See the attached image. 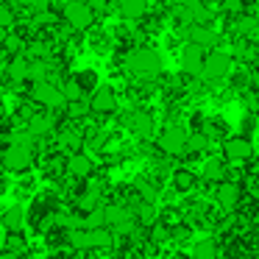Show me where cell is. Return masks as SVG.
I'll use <instances>...</instances> for the list:
<instances>
[{"instance_id":"cell-23","label":"cell","mask_w":259,"mask_h":259,"mask_svg":"<svg viewBox=\"0 0 259 259\" xmlns=\"http://www.w3.org/2000/svg\"><path fill=\"white\" fill-rule=\"evenodd\" d=\"M218 256H220V251L214 240H198L192 245V259H218Z\"/></svg>"},{"instance_id":"cell-35","label":"cell","mask_w":259,"mask_h":259,"mask_svg":"<svg viewBox=\"0 0 259 259\" xmlns=\"http://www.w3.org/2000/svg\"><path fill=\"white\" fill-rule=\"evenodd\" d=\"M84 3L92 9V12H106V6H109L106 0H84Z\"/></svg>"},{"instance_id":"cell-38","label":"cell","mask_w":259,"mask_h":259,"mask_svg":"<svg viewBox=\"0 0 259 259\" xmlns=\"http://www.w3.org/2000/svg\"><path fill=\"white\" fill-rule=\"evenodd\" d=\"M0 259H20V253H12V251H0Z\"/></svg>"},{"instance_id":"cell-17","label":"cell","mask_w":259,"mask_h":259,"mask_svg":"<svg viewBox=\"0 0 259 259\" xmlns=\"http://www.w3.org/2000/svg\"><path fill=\"white\" fill-rule=\"evenodd\" d=\"M128 218H134V214H131L125 206H117V203H112V206H103V226H112V229H117V226L125 223Z\"/></svg>"},{"instance_id":"cell-3","label":"cell","mask_w":259,"mask_h":259,"mask_svg":"<svg viewBox=\"0 0 259 259\" xmlns=\"http://www.w3.org/2000/svg\"><path fill=\"white\" fill-rule=\"evenodd\" d=\"M0 164H3L9 173H25V170L34 164V148L12 142V145L3 151V156H0Z\"/></svg>"},{"instance_id":"cell-14","label":"cell","mask_w":259,"mask_h":259,"mask_svg":"<svg viewBox=\"0 0 259 259\" xmlns=\"http://www.w3.org/2000/svg\"><path fill=\"white\" fill-rule=\"evenodd\" d=\"M125 125H128V131L137 137H151L153 134V117L148 112H142V109L131 112L128 117H125Z\"/></svg>"},{"instance_id":"cell-5","label":"cell","mask_w":259,"mask_h":259,"mask_svg":"<svg viewBox=\"0 0 259 259\" xmlns=\"http://www.w3.org/2000/svg\"><path fill=\"white\" fill-rule=\"evenodd\" d=\"M31 98L45 109H62L64 106V95L59 90V84H53V81H34L31 84Z\"/></svg>"},{"instance_id":"cell-34","label":"cell","mask_w":259,"mask_h":259,"mask_svg":"<svg viewBox=\"0 0 259 259\" xmlns=\"http://www.w3.org/2000/svg\"><path fill=\"white\" fill-rule=\"evenodd\" d=\"M12 23H14V12L0 3V25H12Z\"/></svg>"},{"instance_id":"cell-15","label":"cell","mask_w":259,"mask_h":259,"mask_svg":"<svg viewBox=\"0 0 259 259\" xmlns=\"http://www.w3.org/2000/svg\"><path fill=\"white\" fill-rule=\"evenodd\" d=\"M56 128V123H53L51 114H34V117H28V125H25V134L31 137V140H42V137H48L51 131Z\"/></svg>"},{"instance_id":"cell-36","label":"cell","mask_w":259,"mask_h":259,"mask_svg":"<svg viewBox=\"0 0 259 259\" xmlns=\"http://www.w3.org/2000/svg\"><path fill=\"white\" fill-rule=\"evenodd\" d=\"M20 3H25V6L36 9V12H45V9H48V0H20Z\"/></svg>"},{"instance_id":"cell-6","label":"cell","mask_w":259,"mask_h":259,"mask_svg":"<svg viewBox=\"0 0 259 259\" xmlns=\"http://www.w3.org/2000/svg\"><path fill=\"white\" fill-rule=\"evenodd\" d=\"M229 70H231V56H229V53L212 51V53H206V56H203L201 75H203L206 81H220V78H226V75H229Z\"/></svg>"},{"instance_id":"cell-4","label":"cell","mask_w":259,"mask_h":259,"mask_svg":"<svg viewBox=\"0 0 259 259\" xmlns=\"http://www.w3.org/2000/svg\"><path fill=\"white\" fill-rule=\"evenodd\" d=\"M62 20L73 31H87L92 23H95V12L87 6L84 0H67V3L62 6Z\"/></svg>"},{"instance_id":"cell-43","label":"cell","mask_w":259,"mask_h":259,"mask_svg":"<svg viewBox=\"0 0 259 259\" xmlns=\"http://www.w3.org/2000/svg\"><path fill=\"white\" fill-rule=\"evenodd\" d=\"M3 59H6V56H3V48H0V67H3Z\"/></svg>"},{"instance_id":"cell-13","label":"cell","mask_w":259,"mask_h":259,"mask_svg":"<svg viewBox=\"0 0 259 259\" xmlns=\"http://www.w3.org/2000/svg\"><path fill=\"white\" fill-rule=\"evenodd\" d=\"M203 56H206V53H203L198 45H187L184 51H181V70H184L187 75H201Z\"/></svg>"},{"instance_id":"cell-16","label":"cell","mask_w":259,"mask_h":259,"mask_svg":"<svg viewBox=\"0 0 259 259\" xmlns=\"http://www.w3.org/2000/svg\"><path fill=\"white\" fill-rule=\"evenodd\" d=\"M64 167H67V173L73 176V179H90L92 176V159L87 156V153H70L67 162H64Z\"/></svg>"},{"instance_id":"cell-7","label":"cell","mask_w":259,"mask_h":259,"mask_svg":"<svg viewBox=\"0 0 259 259\" xmlns=\"http://www.w3.org/2000/svg\"><path fill=\"white\" fill-rule=\"evenodd\" d=\"M159 151H164L167 156H181L187 151V131L181 125H167L159 137Z\"/></svg>"},{"instance_id":"cell-27","label":"cell","mask_w":259,"mask_h":259,"mask_svg":"<svg viewBox=\"0 0 259 259\" xmlns=\"http://www.w3.org/2000/svg\"><path fill=\"white\" fill-rule=\"evenodd\" d=\"M173 184H176V190H181V192H190V190H195V176H192L190 170H176V176H173Z\"/></svg>"},{"instance_id":"cell-45","label":"cell","mask_w":259,"mask_h":259,"mask_svg":"<svg viewBox=\"0 0 259 259\" xmlns=\"http://www.w3.org/2000/svg\"><path fill=\"white\" fill-rule=\"evenodd\" d=\"M256 259H259V256H256Z\"/></svg>"},{"instance_id":"cell-29","label":"cell","mask_w":259,"mask_h":259,"mask_svg":"<svg viewBox=\"0 0 259 259\" xmlns=\"http://www.w3.org/2000/svg\"><path fill=\"white\" fill-rule=\"evenodd\" d=\"M73 81L78 84L81 92H92V90H95V73H92V70H84V73L73 75Z\"/></svg>"},{"instance_id":"cell-25","label":"cell","mask_w":259,"mask_h":259,"mask_svg":"<svg viewBox=\"0 0 259 259\" xmlns=\"http://www.w3.org/2000/svg\"><path fill=\"white\" fill-rule=\"evenodd\" d=\"M78 229H106V226H103V209L95 206L92 212H87L84 218H81Z\"/></svg>"},{"instance_id":"cell-28","label":"cell","mask_w":259,"mask_h":259,"mask_svg":"<svg viewBox=\"0 0 259 259\" xmlns=\"http://www.w3.org/2000/svg\"><path fill=\"white\" fill-rule=\"evenodd\" d=\"M59 90H62V95H64V103H70V101H81V98H84V92L78 90V84H75L73 78H67L62 87H59Z\"/></svg>"},{"instance_id":"cell-21","label":"cell","mask_w":259,"mask_h":259,"mask_svg":"<svg viewBox=\"0 0 259 259\" xmlns=\"http://www.w3.org/2000/svg\"><path fill=\"white\" fill-rule=\"evenodd\" d=\"M148 9V0H120V17L140 20Z\"/></svg>"},{"instance_id":"cell-32","label":"cell","mask_w":259,"mask_h":259,"mask_svg":"<svg viewBox=\"0 0 259 259\" xmlns=\"http://www.w3.org/2000/svg\"><path fill=\"white\" fill-rule=\"evenodd\" d=\"M137 190H140V198H142L145 203H153V201H156V187H153V184L140 181V184H137Z\"/></svg>"},{"instance_id":"cell-1","label":"cell","mask_w":259,"mask_h":259,"mask_svg":"<svg viewBox=\"0 0 259 259\" xmlns=\"http://www.w3.org/2000/svg\"><path fill=\"white\" fill-rule=\"evenodd\" d=\"M64 242L73 251H95V248L114 245V237L109 229H73L64 231Z\"/></svg>"},{"instance_id":"cell-31","label":"cell","mask_w":259,"mask_h":259,"mask_svg":"<svg viewBox=\"0 0 259 259\" xmlns=\"http://www.w3.org/2000/svg\"><path fill=\"white\" fill-rule=\"evenodd\" d=\"M3 251H12V253H20V256H23V251H25V240L17 234V231H14V234H9V237H6V248H3Z\"/></svg>"},{"instance_id":"cell-12","label":"cell","mask_w":259,"mask_h":259,"mask_svg":"<svg viewBox=\"0 0 259 259\" xmlns=\"http://www.w3.org/2000/svg\"><path fill=\"white\" fill-rule=\"evenodd\" d=\"M28 75H31V59L14 56L12 62H9V67H6V81L9 84L20 87V84H25V81H31Z\"/></svg>"},{"instance_id":"cell-33","label":"cell","mask_w":259,"mask_h":259,"mask_svg":"<svg viewBox=\"0 0 259 259\" xmlns=\"http://www.w3.org/2000/svg\"><path fill=\"white\" fill-rule=\"evenodd\" d=\"M23 51H25V42L20 39V36H6V53H12V56H20Z\"/></svg>"},{"instance_id":"cell-2","label":"cell","mask_w":259,"mask_h":259,"mask_svg":"<svg viewBox=\"0 0 259 259\" xmlns=\"http://www.w3.org/2000/svg\"><path fill=\"white\" fill-rule=\"evenodd\" d=\"M125 67L134 75H140V78H153V75L162 73V59L151 48H134L128 53V59H125Z\"/></svg>"},{"instance_id":"cell-30","label":"cell","mask_w":259,"mask_h":259,"mask_svg":"<svg viewBox=\"0 0 259 259\" xmlns=\"http://www.w3.org/2000/svg\"><path fill=\"white\" fill-rule=\"evenodd\" d=\"M67 114L75 117V120L87 117V114H90V103H87V98H81V101H70L67 103Z\"/></svg>"},{"instance_id":"cell-41","label":"cell","mask_w":259,"mask_h":259,"mask_svg":"<svg viewBox=\"0 0 259 259\" xmlns=\"http://www.w3.org/2000/svg\"><path fill=\"white\" fill-rule=\"evenodd\" d=\"M253 87H256V103H259V73L253 75Z\"/></svg>"},{"instance_id":"cell-11","label":"cell","mask_w":259,"mask_h":259,"mask_svg":"<svg viewBox=\"0 0 259 259\" xmlns=\"http://www.w3.org/2000/svg\"><path fill=\"white\" fill-rule=\"evenodd\" d=\"M187 36H190V45H198L201 51L214 48V45L220 42V34H218L214 28H209V25H190Z\"/></svg>"},{"instance_id":"cell-42","label":"cell","mask_w":259,"mask_h":259,"mask_svg":"<svg viewBox=\"0 0 259 259\" xmlns=\"http://www.w3.org/2000/svg\"><path fill=\"white\" fill-rule=\"evenodd\" d=\"M181 3H209V0H181Z\"/></svg>"},{"instance_id":"cell-37","label":"cell","mask_w":259,"mask_h":259,"mask_svg":"<svg viewBox=\"0 0 259 259\" xmlns=\"http://www.w3.org/2000/svg\"><path fill=\"white\" fill-rule=\"evenodd\" d=\"M173 237L176 240H187V237H190V229H187V226H179V229H173Z\"/></svg>"},{"instance_id":"cell-22","label":"cell","mask_w":259,"mask_h":259,"mask_svg":"<svg viewBox=\"0 0 259 259\" xmlns=\"http://www.w3.org/2000/svg\"><path fill=\"white\" fill-rule=\"evenodd\" d=\"M131 214H134L137 226H153V223H159V214H156V209H153V203H145V201L137 203V212H131Z\"/></svg>"},{"instance_id":"cell-9","label":"cell","mask_w":259,"mask_h":259,"mask_svg":"<svg viewBox=\"0 0 259 259\" xmlns=\"http://www.w3.org/2000/svg\"><path fill=\"white\" fill-rule=\"evenodd\" d=\"M87 103H90V112H95V114H112L117 109V98H114L112 87H98V90H92Z\"/></svg>"},{"instance_id":"cell-8","label":"cell","mask_w":259,"mask_h":259,"mask_svg":"<svg viewBox=\"0 0 259 259\" xmlns=\"http://www.w3.org/2000/svg\"><path fill=\"white\" fill-rule=\"evenodd\" d=\"M214 201L223 212H234L242 201V187L237 181H220V187L214 190Z\"/></svg>"},{"instance_id":"cell-26","label":"cell","mask_w":259,"mask_h":259,"mask_svg":"<svg viewBox=\"0 0 259 259\" xmlns=\"http://www.w3.org/2000/svg\"><path fill=\"white\" fill-rule=\"evenodd\" d=\"M209 148V137L203 134V131H198V134H187V151L184 153H201Z\"/></svg>"},{"instance_id":"cell-24","label":"cell","mask_w":259,"mask_h":259,"mask_svg":"<svg viewBox=\"0 0 259 259\" xmlns=\"http://www.w3.org/2000/svg\"><path fill=\"white\" fill-rule=\"evenodd\" d=\"M23 220H25V212H23L20 206H12L9 212H3V229H9V231H20Z\"/></svg>"},{"instance_id":"cell-18","label":"cell","mask_w":259,"mask_h":259,"mask_svg":"<svg viewBox=\"0 0 259 259\" xmlns=\"http://www.w3.org/2000/svg\"><path fill=\"white\" fill-rule=\"evenodd\" d=\"M59 145L67 153H78L81 145H84V134H81L78 128H64L62 134H59Z\"/></svg>"},{"instance_id":"cell-20","label":"cell","mask_w":259,"mask_h":259,"mask_svg":"<svg viewBox=\"0 0 259 259\" xmlns=\"http://www.w3.org/2000/svg\"><path fill=\"white\" fill-rule=\"evenodd\" d=\"M203 179L206 181H226V162L220 156H212L203 162Z\"/></svg>"},{"instance_id":"cell-40","label":"cell","mask_w":259,"mask_h":259,"mask_svg":"<svg viewBox=\"0 0 259 259\" xmlns=\"http://www.w3.org/2000/svg\"><path fill=\"white\" fill-rule=\"evenodd\" d=\"M251 195H253V198H256V201H259V179H256V181H253V184H251Z\"/></svg>"},{"instance_id":"cell-10","label":"cell","mask_w":259,"mask_h":259,"mask_svg":"<svg viewBox=\"0 0 259 259\" xmlns=\"http://www.w3.org/2000/svg\"><path fill=\"white\" fill-rule=\"evenodd\" d=\"M223 156L229 162H245V159L253 156V145L248 137H231V140L223 142Z\"/></svg>"},{"instance_id":"cell-39","label":"cell","mask_w":259,"mask_h":259,"mask_svg":"<svg viewBox=\"0 0 259 259\" xmlns=\"http://www.w3.org/2000/svg\"><path fill=\"white\" fill-rule=\"evenodd\" d=\"M229 9H231V12H240L242 3H240V0H229Z\"/></svg>"},{"instance_id":"cell-19","label":"cell","mask_w":259,"mask_h":259,"mask_svg":"<svg viewBox=\"0 0 259 259\" xmlns=\"http://www.w3.org/2000/svg\"><path fill=\"white\" fill-rule=\"evenodd\" d=\"M98 201H101V187L92 184V187H87V190L75 198V206H78L81 212H92V209L98 206Z\"/></svg>"},{"instance_id":"cell-44","label":"cell","mask_w":259,"mask_h":259,"mask_svg":"<svg viewBox=\"0 0 259 259\" xmlns=\"http://www.w3.org/2000/svg\"><path fill=\"white\" fill-rule=\"evenodd\" d=\"M87 259H101V256H95V253H92V256H87Z\"/></svg>"}]
</instances>
